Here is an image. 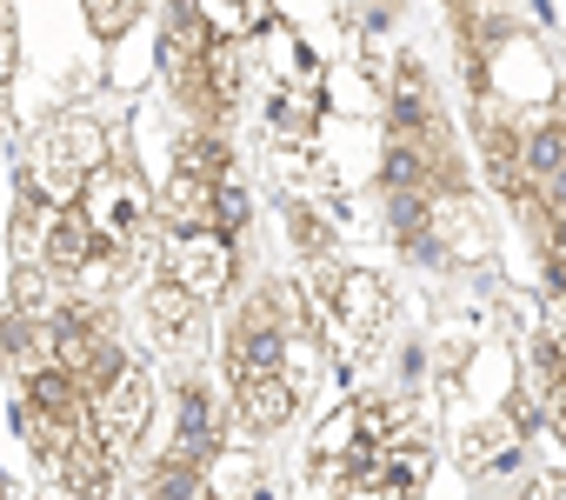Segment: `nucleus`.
<instances>
[{"label":"nucleus","instance_id":"obj_12","mask_svg":"<svg viewBox=\"0 0 566 500\" xmlns=\"http://www.w3.org/2000/svg\"><path fill=\"white\" fill-rule=\"evenodd\" d=\"M287 240H294V254H307L314 268L334 261V220H327L314 200H294V207H287Z\"/></svg>","mask_w":566,"mask_h":500},{"label":"nucleus","instance_id":"obj_17","mask_svg":"<svg viewBox=\"0 0 566 500\" xmlns=\"http://www.w3.org/2000/svg\"><path fill=\"white\" fill-rule=\"evenodd\" d=\"M546 434H553V447L566 454V387H559V394L546 400Z\"/></svg>","mask_w":566,"mask_h":500},{"label":"nucleus","instance_id":"obj_14","mask_svg":"<svg viewBox=\"0 0 566 500\" xmlns=\"http://www.w3.org/2000/svg\"><path fill=\"white\" fill-rule=\"evenodd\" d=\"M247 220H253V194H247L240 180L213 187V233H227V240H233V233H240Z\"/></svg>","mask_w":566,"mask_h":500},{"label":"nucleus","instance_id":"obj_18","mask_svg":"<svg viewBox=\"0 0 566 500\" xmlns=\"http://www.w3.org/2000/svg\"><path fill=\"white\" fill-rule=\"evenodd\" d=\"M54 500H74V493H54Z\"/></svg>","mask_w":566,"mask_h":500},{"label":"nucleus","instance_id":"obj_16","mask_svg":"<svg viewBox=\"0 0 566 500\" xmlns=\"http://www.w3.org/2000/svg\"><path fill=\"white\" fill-rule=\"evenodd\" d=\"M539 268H546V281H539V288H546V301L566 314V254H546Z\"/></svg>","mask_w":566,"mask_h":500},{"label":"nucleus","instance_id":"obj_11","mask_svg":"<svg viewBox=\"0 0 566 500\" xmlns=\"http://www.w3.org/2000/svg\"><path fill=\"white\" fill-rule=\"evenodd\" d=\"M253 487H260L253 454H247L240 440H227V447L207 460V500H253Z\"/></svg>","mask_w":566,"mask_h":500},{"label":"nucleus","instance_id":"obj_10","mask_svg":"<svg viewBox=\"0 0 566 500\" xmlns=\"http://www.w3.org/2000/svg\"><path fill=\"white\" fill-rule=\"evenodd\" d=\"M140 500H207V467H187L174 454H154L140 473Z\"/></svg>","mask_w":566,"mask_h":500},{"label":"nucleus","instance_id":"obj_1","mask_svg":"<svg viewBox=\"0 0 566 500\" xmlns=\"http://www.w3.org/2000/svg\"><path fill=\"white\" fill-rule=\"evenodd\" d=\"M147 420H154V367L134 361V367L94 400V434H101V447L127 467L134 447H140V434H147Z\"/></svg>","mask_w":566,"mask_h":500},{"label":"nucleus","instance_id":"obj_2","mask_svg":"<svg viewBox=\"0 0 566 500\" xmlns=\"http://www.w3.org/2000/svg\"><path fill=\"white\" fill-rule=\"evenodd\" d=\"M167 274H174L200 308H213V301L233 288V274H240V247H233L227 233H180V240H167Z\"/></svg>","mask_w":566,"mask_h":500},{"label":"nucleus","instance_id":"obj_13","mask_svg":"<svg viewBox=\"0 0 566 500\" xmlns=\"http://www.w3.org/2000/svg\"><path fill=\"white\" fill-rule=\"evenodd\" d=\"M134 28H140V8H134V0H94V8H87V34H94L101 48L127 41Z\"/></svg>","mask_w":566,"mask_h":500},{"label":"nucleus","instance_id":"obj_9","mask_svg":"<svg viewBox=\"0 0 566 500\" xmlns=\"http://www.w3.org/2000/svg\"><path fill=\"white\" fill-rule=\"evenodd\" d=\"M174 167L193 174V180H207V187H227V180H233V147H227L220 134H193V127H187V134L174 140Z\"/></svg>","mask_w":566,"mask_h":500},{"label":"nucleus","instance_id":"obj_5","mask_svg":"<svg viewBox=\"0 0 566 500\" xmlns=\"http://www.w3.org/2000/svg\"><path fill=\"white\" fill-rule=\"evenodd\" d=\"M101 227H94V213L87 207H67V213H54V233H48V274L54 281H74L94 254H101Z\"/></svg>","mask_w":566,"mask_h":500},{"label":"nucleus","instance_id":"obj_7","mask_svg":"<svg viewBox=\"0 0 566 500\" xmlns=\"http://www.w3.org/2000/svg\"><path fill=\"white\" fill-rule=\"evenodd\" d=\"M48 233H54V207H41L34 194H21L14 213H8V254H14V268H48Z\"/></svg>","mask_w":566,"mask_h":500},{"label":"nucleus","instance_id":"obj_15","mask_svg":"<svg viewBox=\"0 0 566 500\" xmlns=\"http://www.w3.org/2000/svg\"><path fill=\"white\" fill-rule=\"evenodd\" d=\"M14 67H21V21L14 8H0V87L14 81Z\"/></svg>","mask_w":566,"mask_h":500},{"label":"nucleus","instance_id":"obj_4","mask_svg":"<svg viewBox=\"0 0 566 500\" xmlns=\"http://www.w3.org/2000/svg\"><path fill=\"white\" fill-rule=\"evenodd\" d=\"M147 213H154V220L167 227V240H180V233H213V187L174 167V174H167V180L154 187Z\"/></svg>","mask_w":566,"mask_h":500},{"label":"nucleus","instance_id":"obj_3","mask_svg":"<svg viewBox=\"0 0 566 500\" xmlns=\"http://www.w3.org/2000/svg\"><path fill=\"white\" fill-rule=\"evenodd\" d=\"M294 407H301V387L287 381V374H247V381H233V427L240 434H280L294 420Z\"/></svg>","mask_w":566,"mask_h":500},{"label":"nucleus","instance_id":"obj_6","mask_svg":"<svg viewBox=\"0 0 566 500\" xmlns=\"http://www.w3.org/2000/svg\"><path fill=\"white\" fill-rule=\"evenodd\" d=\"M54 473H61V493H74V500H107L114 480H120V460L101 447V434H81L74 454H67Z\"/></svg>","mask_w":566,"mask_h":500},{"label":"nucleus","instance_id":"obj_8","mask_svg":"<svg viewBox=\"0 0 566 500\" xmlns=\"http://www.w3.org/2000/svg\"><path fill=\"white\" fill-rule=\"evenodd\" d=\"M520 167H526V187H546L553 174H566V114H546V121L526 127Z\"/></svg>","mask_w":566,"mask_h":500}]
</instances>
